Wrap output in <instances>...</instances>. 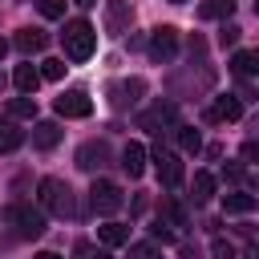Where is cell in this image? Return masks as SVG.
Listing matches in <instances>:
<instances>
[{
  "mask_svg": "<svg viewBox=\"0 0 259 259\" xmlns=\"http://www.w3.org/2000/svg\"><path fill=\"white\" fill-rule=\"evenodd\" d=\"M73 255H77V259H109V251H105V247H93V243H77Z\"/></svg>",
  "mask_w": 259,
  "mask_h": 259,
  "instance_id": "f1b7e54d",
  "label": "cell"
},
{
  "mask_svg": "<svg viewBox=\"0 0 259 259\" xmlns=\"http://www.w3.org/2000/svg\"><path fill=\"white\" fill-rule=\"evenodd\" d=\"M174 53H178V28H170V24H158V28L150 32V57H154L158 65H166Z\"/></svg>",
  "mask_w": 259,
  "mask_h": 259,
  "instance_id": "5b68a950",
  "label": "cell"
},
{
  "mask_svg": "<svg viewBox=\"0 0 259 259\" xmlns=\"http://www.w3.org/2000/svg\"><path fill=\"white\" fill-rule=\"evenodd\" d=\"M12 45H16V49H20V53H24V57H32V53H40V49H45V45H49V36H45V32H40V28H20V32H16V40H12Z\"/></svg>",
  "mask_w": 259,
  "mask_h": 259,
  "instance_id": "8fae6325",
  "label": "cell"
},
{
  "mask_svg": "<svg viewBox=\"0 0 259 259\" xmlns=\"http://www.w3.org/2000/svg\"><path fill=\"white\" fill-rule=\"evenodd\" d=\"M40 77H45V81H61V77H65V61H61V57L40 61Z\"/></svg>",
  "mask_w": 259,
  "mask_h": 259,
  "instance_id": "484cf974",
  "label": "cell"
},
{
  "mask_svg": "<svg viewBox=\"0 0 259 259\" xmlns=\"http://www.w3.org/2000/svg\"><path fill=\"white\" fill-rule=\"evenodd\" d=\"M125 259H162V251H158V247H154V243H134V247H130V255H125Z\"/></svg>",
  "mask_w": 259,
  "mask_h": 259,
  "instance_id": "4316f807",
  "label": "cell"
},
{
  "mask_svg": "<svg viewBox=\"0 0 259 259\" xmlns=\"http://www.w3.org/2000/svg\"><path fill=\"white\" fill-rule=\"evenodd\" d=\"M170 4H182V0H170Z\"/></svg>",
  "mask_w": 259,
  "mask_h": 259,
  "instance_id": "f35d334b",
  "label": "cell"
},
{
  "mask_svg": "<svg viewBox=\"0 0 259 259\" xmlns=\"http://www.w3.org/2000/svg\"><path fill=\"white\" fill-rule=\"evenodd\" d=\"M223 210L227 214H247V210H255V198L243 194V190H231V194H223Z\"/></svg>",
  "mask_w": 259,
  "mask_h": 259,
  "instance_id": "d6986e66",
  "label": "cell"
},
{
  "mask_svg": "<svg viewBox=\"0 0 259 259\" xmlns=\"http://www.w3.org/2000/svg\"><path fill=\"white\" fill-rule=\"evenodd\" d=\"M231 69H235L239 77H255V73H259V53H235Z\"/></svg>",
  "mask_w": 259,
  "mask_h": 259,
  "instance_id": "7402d4cb",
  "label": "cell"
},
{
  "mask_svg": "<svg viewBox=\"0 0 259 259\" xmlns=\"http://www.w3.org/2000/svg\"><path fill=\"white\" fill-rule=\"evenodd\" d=\"M97 239L105 247H121V243H130V227L125 223H105V227H97Z\"/></svg>",
  "mask_w": 259,
  "mask_h": 259,
  "instance_id": "2e32d148",
  "label": "cell"
},
{
  "mask_svg": "<svg viewBox=\"0 0 259 259\" xmlns=\"http://www.w3.org/2000/svg\"><path fill=\"white\" fill-rule=\"evenodd\" d=\"M235 40H239V28H235V24H223V32H219V45L227 49V45H235Z\"/></svg>",
  "mask_w": 259,
  "mask_h": 259,
  "instance_id": "4dcf8cb0",
  "label": "cell"
},
{
  "mask_svg": "<svg viewBox=\"0 0 259 259\" xmlns=\"http://www.w3.org/2000/svg\"><path fill=\"white\" fill-rule=\"evenodd\" d=\"M20 142H24V130H16V121H12V117H4V121H0V154L16 150Z\"/></svg>",
  "mask_w": 259,
  "mask_h": 259,
  "instance_id": "ffe728a7",
  "label": "cell"
},
{
  "mask_svg": "<svg viewBox=\"0 0 259 259\" xmlns=\"http://www.w3.org/2000/svg\"><path fill=\"white\" fill-rule=\"evenodd\" d=\"M178 150H182V154H198V150H202V138H198V130H190V125H178Z\"/></svg>",
  "mask_w": 259,
  "mask_h": 259,
  "instance_id": "603a6c76",
  "label": "cell"
},
{
  "mask_svg": "<svg viewBox=\"0 0 259 259\" xmlns=\"http://www.w3.org/2000/svg\"><path fill=\"white\" fill-rule=\"evenodd\" d=\"M8 117H12V121L36 117V101H32V97H24V93H20V97H12V101H8Z\"/></svg>",
  "mask_w": 259,
  "mask_h": 259,
  "instance_id": "44dd1931",
  "label": "cell"
},
{
  "mask_svg": "<svg viewBox=\"0 0 259 259\" xmlns=\"http://www.w3.org/2000/svg\"><path fill=\"white\" fill-rule=\"evenodd\" d=\"M4 53H8V40H0V57H4Z\"/></svg>",
  "mask_w": 259,
  "mask_h": 259,
  "instance_id": "d590c367",
  "label": "cell"
},
{
  "mask_svg": "<svg viewBox=\"0 0 259 259\" xmlns=\"http://www.w3.org/2000/svg\"><path fill=\"white\" fill-rule=\"evenodd\" d=\"M53 109H57L61 117H89V113H93V101H89L85 89H65V93L53 101Z\"/></svg>",
  "mask_w": 259,
  "mask_h": 259,
  "instance_id": "8992f818",
  "label": "cell"
},
{
  "mask_svg": "<svg viewBox=\"0 0 259 259\" xmlns=\"http://www.w3.org/2000/svg\"><path fill=\"white\" fill-rule=\"evenodd\" d=\"M235 12V0H202L198 4V16L202 20H227Z\"/></svg>",
  "mask_w": 259,
  "mask_h": 259,
  "instance_id": "e0dca14e",
  "label": "cell"
},
{
  "mask_svg": "<svg viewBox=\"0 0 259 259\" xmlns=\"http://www.w3.org/2000/svg\"><path fill=\"white\" fill-rule=\"evenodd\" d=\"M36 8H40V16H49V20L65 16V0H36Z\"/></svg>",
  "mask_w": 259,
  "mask_h": 259,
  "instance_id": "83f0119b",
  "label": "cell"
},
{
  "mask_svg": "<svg viewBox=\"0 0 259 259\" xmlns=\"http://www.w3.org/2000/svg\"><path fill=\"white\" fill-rule=\"evenodd\" d=\"M40 210H53V214H61V219H69L77 206H73V190L61 182V178H40Z\"/></svg>",
  "mask_w": 259,
  "mask_h": 259,
  "instance_id": "3957f363",
  "label": "cell"
},
{
  "mask_svg": "<svg viewBox=\"0 0 259 259\" xmlns=\"http://www.w3.org/2000/svg\"><path fill=\"white\" fill-rule=\"evenodd\" d=\"M210 251H214V259H235V247H231L227 239H214V243H210Z\"/></svg>",
  "mask_w": 259,
  "mask_h": 259,
  "instance_id": "f546056e",
  "label": "cell"
},
{
  "mask_svg": "<svg viewBox=\"0 0 259 259\" xmlns=\"http://www.w3.org/2000/svg\"><path fill=\"white\" fill-rule=\"evenodd\" d=\"M0 89H4V77H0Z\"/></svg>",
  "mask_w": 259,
  "mask_h": 259,
  "instance_id": "74e56055",
  "label": "cell"
},
{
  "mask_svg": "<svg viewBox=\"0 0 259 259\" xmlns=\"http://www.w3.org/2000/svg\"><path fill=\"white\" fill-rule=\"evenodd\" d=\"M61 134H65V130H61L57 121H36V130H32V146H36V150H53V146L61 142Z\"/></svg>",
  "mask_w": 259,
  "mask_h": 259,
  "instance_id": "7c38bea8",
  "label": "cell"
},
{
  "mask_svg": "<svg viewBox=\"0 0 259 259\" xmlns=\"http://www.w3.org/2000/svg\"><path fill=\"white\" fill-rule=\"evenodd\" d=\"M154 170H158V182L162 186H182V162H178V154L154 146Z\"/></svg>",
  "mask_w": 259,
  "mask_h": 259,
  "instance_id": "52a82bcc",
  "label": "cell"
},
{
  "mask_svg": "<svg viewBox=\"0 0 259 259\" xmlns=\"http://www.w3.org/2000/svg\"><path fill=\"white\" fill-rule=\"evenodd\" d=\"M134 20V0H105V32L121 36Z\"/></svg>",
  "mask_w": 259,
  "mask_h": 259,
  "instance_id": "ba28073f",
  "label": "cell"
},
{
  "mask_svg": "<svg viewBox=\"0 0 259 259\" xmlns=\"http://www.w3.org/2000/svg\"><path fill=\"white\" fill-rule=\"evenodd\" d=\"M162 223H166V227H186V210H182L174 198H162Z\"/></svg>",
  "mask_w": 259,
  "mask_h": 259,
  "instance_id": "cb8c5ba5",
  "label": "cell"
},
{
  "mask_svg": "<svg viewBox=\"0 0 259 259\" xmlns=\"http://www.w3.org/2000/svg\"><path fill=\"white\" fill-rule=\"evenodd\" d=\"M4 223H12L20 239H40L45 235V210L40 206H28V202L4 206Z\"/></svg>",
  "mask_w": 259,
  "mask_h": 259,
  "instance_id": "7a4b0ae2",
  "label": "cell"
},
{
  "mask_svg": "<svg viewBox=\"0 0 259 259\" xmlns=\"http://www.w3.org/2000/svg\"><path fill=\"white\" fill-rule=\"evenodd\" d=\"M243 113V105H239V97H214V105H210V121H235Z\"/></svg>",
  "mask_w": 259,
  "mask_h": 259,
  "instance_id": "5bb4252c",
  "label": "cell"
},
{
  "mask_svg": "<svg viewBox=\"0 0 259 259\" xmlns=\"http://www.w3.org/2000/svg\"><path fill=\"white\" fill-rule=\"evenodd\" d=\"M73 4H81V8H89V4H97V0H73Z\"/></svg>",
  "mask_w": 259,
  "mask_h": 259,
  "instance_id": "e575fe53",
  "label": "cell"
},
{
  "mask_svg": "<svg viewBox=\"0 0 259 259\" xmlns=\"http://www.w3.org/2000/svg\"><path fill=\"white\" fill-rule=\"evenodd\" d=\"M121 170H125L130 178H142V174H146V146H142V142H130V146L121 150Z\"/></svg>",
  "mask_w": 259,
  "mask_h": 259,
  "instance_id": "30bf717a",
  "label": "cell"
},
{
  "mask_svg": "<svg viewBox=\"0 0 259 259\" xmlns=\"http://www.w3.org/2000/svg\"><path fill=\"white\" fill-rule=\"evenodd\" d=\"M121 202H125V194H121L117 182H109V178H93V186H89V206H93V214H117Z\"/></svg>",
  "mask_w": 259,
  "mask_h": 259,
  "instance_id": "277c9868",
  "label": "cell"
},
{
  "mask_svg": "<svg viewBox=\"0 0 259 259\" xmlns=\"http://www.w3.org/2000/svg\"><path fill=\"white\" fill-rule=\"evenodd\" d=\"M12 81H16V89H20L24 97H32V93H36V85H40V69H36V65H16Z\"/></svg>",
  "mask_w": 259,
  "mask_h": 259,
  "instance_id": "4fadbf2b",
  "label": "cell"
},
{
  "mask_svg": "<svg viewBox=\"0 0 259 259\" xmlns=\"http://www.w3.org/2000/svg\"><path fill=\"white\" fill-rule=\"evenodd\" d=\"M174 117H178V109H174L170 101H158L150 113H142V125H146V130H154V125H174Z\"/></svg>",
  "mask_w": 259,
  "mask_h": 259,
  "instance_id": "9a60e30c",
  "label": "cell"
},
{
  "mask_svg": "<svg viewBox=\"0 0 259 259\" xmlns=\"http://www.w3.org/2000/svg\"><path fill=\"white\" fill-rule=\"evenodd\" d=\"M255 12H259V0H255Z\"/></svg>",
  "mask_w": 259,
  "mask_h": 259,
  "instance_id": "8d00e7d4",
  "label": "cell"
},
{
  "mask_svg": "<svg viewBox=\"0 0 259 259\" xmlns=\"http://www.w3.org/2000/svg\"><path fill=\"white\" fill-rule=\"evenodd\" d=\"M243 158H247V162H259V142H247V146H243Z\"/></svg>",
  "mask_w": 259,
  "mask_h": 259,
  "instance_id": "d6a6232c",
  "label": "cell"
},
{
  "mask_svg": "<svg viewBox=\"0 0 259 259\" xmlns=\"http://www.w3.org/2000/svg\"><path fill=\"white\" fill-rule=\"evenodd\" d=\"M142 89H146V85H142V77H130V81H121V85L113 89V93H117V97H113V105H117V109H121V105H134Z\"/></svg>",
  "mask_w": 259,
  "mask_h": 259,
  "instance_id": "ac0fdd59",
  "label": "cell"
},
{
  "mask_svg": "<svg viewBox=\"0 0 259 259\" xmlns=\"http://www.w3.org/2000/svg\"><path fill=\"white\" fill-rule=\"evenodd\" d=\"M190 194H194V202H206V198L214 194V174H194V186H190Z\"/></svg>",
  "mask_w": 259,
  "mask_h": 259,
  "instance_id": "d4e9b609",
  "label": "cell"
},
{
  "mask_svg": "<svg viewBox=\"0 0 259 259\" xmlns=\"http://www.w3.org/2000/svg\"><path fill=\"white\" fill-rule=\"evenodd\" d=\"M61 40H65V57L69 61H89L93 49H97V32H93L89 20H69L65 32H61Z\"/></svg>",
  "mask_w": 259,
  "mask_h": 259,
  "instance_id": "6da1fadb",
  "label": "cell"
},
{
  "mask_svg": "<svg viewBox=\"0 0 259 259\" xmlns=\"http://www.w3.org/2000/svg\"><path fill=\"white\" fill-rule=\"evenodd\" d=\"M154 239H162V243H170V239H174V231H170V227H166V223L158 219V227H154Z\"/></svg>",
  "mask_w": 259,
  "mask_h": 259,
  "instance_id": "1f68e13d",
  "label": "cell"
},
{
  "mask_svg": "<svg viewBox=\"0 0 259 259\" xmlns=\"http://www.w3.org/2000/svg\"><path fill=\"white\" fill-rule=\"evenodd\" d=\"M105 158H109V146L105 142H85L77 150V166L81 170H97V166H105Z\"/></svg>",
  "mask_w": 259,
  "mask_h": 259,
  "instance_id": "9c48e42d",
  "label": "cell"
},
{
  "mask_svg": "<svg viewBox=\"0 0 259 259\" xmlns=\"http://www.w3.org/2000/svg\"><path fill=\"white\" fill-rule=\"evenodd\" d=\"M32 259H61L57 251H40V255H32Z\"/></svg>",
  "mask_w": 259,
  "mask_h": 259,
  "instance_id": "836d02e7",
  "label": "cell"
}]
</instances>
